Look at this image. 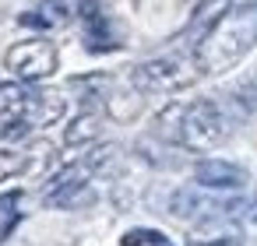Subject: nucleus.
Listing matches in <instances>:
<instances>
[{"mask_svg":"<svg viewBox=\"0 0 257 246\" xmlns=\"http://www.w3.org/2000/svg\"><path fill=\"white\" fill-rule=\"evenodd\" d=\"M253 46H257V4H236L204 32L197 46V67L204 74H225Z\"/></svg>","mask_w":257,"mask_h":246,"instance_id":"nucleus-1","label":"nucleus"},{"mask_svg":"<svg viewBox=\"0 0 257 246\" xmlns=\"http://www.w3.org/2000/svg\"><path fill=\"white\" fill-rule=\"evenodd\" d=\"M64 116L60 95H39L18 85H0V137H25L32 127Z\"/></svg>","mask_w":257,"mask_h":246,"instance_id":"nucleus-2","label":"nucleus"},{"mask_svg":"<svg viewBox=\"0 0 257 246\" xmlns=\"http://www.w3.org/2000/svg\"><path fill=\"white\" fill-rule=\"evenodd\" d=\"M229 130H232L229 116L215 102H208V99H197L187 109H180V130H176V137L190 151H208V148L222 144L229 137Z\"/></svg>","mask_w":257,"mask_h":246,"instance_id":"nucleus-3","label":"nucleus"},{"mask_svg":"<svg viewBox=\"0 0 257 246\" xmlns=\"http://www.w3.org/2000/svg\"><path fill=\"white\" fill-rule=\"evenodd\" d=\"M194 60L190 57H176V53L152 57V60H145V64H138L131 71V85L138 92H180V88H187L197 78Z\"/></svg>","mask_w":257,"mask_h":246,"instance_id":"nucleus-4","label":"nucleus"},{"mask_svg":"<svg viewBox=\"0 0 257 246\" xmlns=\"http://www.w3.org/2000/svg\"><path fill=\"white\" fill-rule=\"evenodd\" d=\"M4 67L18 81H43L57 71V46L50 39H25V43L8 50Z\"/></svg>","mask_w":257,"mask_h":246,"instance_id":"nucleus-5","label":"nucleus"},{"mask_svg":"<svg viewBox=\"0 0 257 246\" xmlns=\"http://www.w3.org/2000/svg\"><path fill=\"white\" fill-rule=\"evenodd\" d=\"M194 183L204 186V190H215V193H218V190H239V186L246 183V172H243L239 165H232V162L211 158V162H197Z\"/></svg>","mask_w":257,"mask_h":246,"instance_id":"nucleus-6","label":"nucleus"},{"mask_svg":"<svg viewBox=\"0 0 257 246\" xmlns=\"http://www.w3.org/2000/svg\"><path fill=\"white\" fill-rule=\"evenodd\" d=\"M95 134H99V116H81L67 127V144H85Z\"/></svg>","mask_w":257,"mask_h":246,"instance_id":"nucleus-7","label":"nucleus"},{"mask_svg":"<svg viewBox=\"0 0 257 246\" xmlns=\"http://www.w3.org/2000/svg\"><path fill=\"white\" fill-rule=\"evenodd\" d=\"M120 246H169V239L155 228H134L120 239Z\"/></svg>","mask_w":257,"mask_h":246,"instance_id":"nucleus-8","label":"nucleus"},{"mask_svg":"<svg viewBox=\"0 0 257 246\" xmlns=\"http://www.w3.org/2000/svg\"><path fill=\"white\" fill-rule=\"evenodd\" d=\"M25 169V155L22 151H11V148H0V183L11 179L15 172Z\"/></svg>","mask_w":257,"mask_h":246,"instance_id":"nucleus-9","label":"nucleus"},{"mask_svg":"<svg viewBox=\"0 0 257 246\" xmlns=\"http://www.w3.org/2000/svg\"><path fill=\"white\" fill-rule=\"evenodd\" d=\"M239 221H246V225H257V190H253V197H246V204H243V214H239Z\"/></svg>","mask_w":257,"mask_h":246,"instance_id":"nucleus-10","label":"nucleus"},{"mask_svg":"<svg viewBox=\"0 0 257 246\" xmlns=\"http://www.w3.org/2000/svg\"><path fill=\"white\" fill-rule=\"evenodd\" d=\"M190 246H239V239H190Z\"/></svg>","mask_w":257,"mask_h":246,"instance_id":"nucleus-11","label":"nucleus"}]
</instances>
